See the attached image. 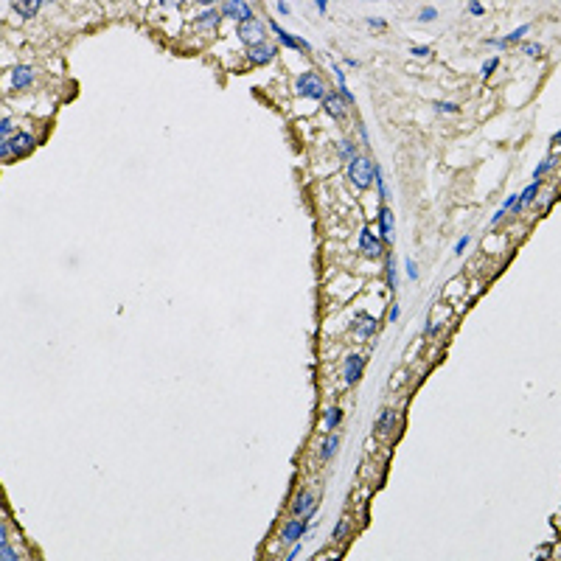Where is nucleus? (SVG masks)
I'll use <instances>...</instances> for the list:
<instances>
[{
	"instance_id": "bb28decb",
	"label": "nucleus",
	"mask_w": 561,
	"mask_h": 561,
	"mask_svg": "<svg viewBox=\"0 0 561 561\" xmlns=\"http://www.w3.org/2000/svg\"><path fill=\"white\" fill-rule=\"evenodd\" d=\"M497 65H500V59H497V56H491V59H489V62H485V65H483V70H480V76H483V79H489L491 73L497 70Z\"/></svg>"
},
{
	"instance_id": "c756f323",
	"label": "nucleus",
	"mask_w": 561,
	"mask_h": 561,
	"mask_svg": "<svg viewBox=\"0 0 561 561\" xmlns=\"http://www.w3.org/2000/svg\"><path fill=\"white\" fill-rule=\"evenodd\" d=\"M348 528H351L348 522H345V519H340V522H337V528H334V542H340V539H343L345 533H348Z\"/></svg>"
},
{
	"instance_id": "4be33fe9",
	"label": "nucleus",
	"mask_w": 561,
	"mask_h": 561,
	"mask_svg": "<svg viewBox=\"0 0 561 561\" xmlns=\"http://www.w3.org/2000/svg\"><path fill=\"white\" fill-rule=\"evenodd\" d=\"M525 34H531V25H519L513 34H508V36H502V43L505 45H511V43H519V40H525Z\"/></svg>"
},
{
	"instance_id": "72a5a7b5",
	"label": "nucleus",
	"mask_w": 561,
	"mask_h": 561,
	"mask_svg": "<svg viewBox=\"0 0 561 561\" xmlns=\"http://www.w3.org/2000/svg\"><path fill=\"white\" fill-rule=\"evenodd\" d=\"M469 242H471L469 236H463V239H460V242H458V244H455V247H452V250H455V255H460V253H463V250L469 247Z\"/></svg>"
},
{
	"instance_id": "6ab92c4d",
	"label": "nucleus",
	"mask_w": 561,
	"mask_h": 561,
	"mask_svg": "<svg viewBox=\"0 0 561 561\" xmlns=\"http://www.w3.org/2000/svg\"><path fill=\"white\" fill-rule=\"evenodd\" d=\"M393 427H396V413L385 410V413H382V418H379V424H376V432H379V435H390Z\"/></svg>"
},
{
	"instance_id": "423d86ee",
	"label": "nucleus",
	"mask_w": 561,
	"mask_h": 561,
	"mask_svg": "<svg viewBox=\"0 0 561 561\" xmlns=\"http://www.w3.org/2000/svg\"><path fill=\"white\" fill-rule=\"evenodd\" d=\"M362 370H365V356H362V354H348V356H345V370H343V379L348 382V385L359 382Z\"/></svg>"
},
{
	"instance_id": "1a4fd4ad",
	"label": "nucleus",
	"mask_w": 561,
	"mask_h": 561,
	"mask_svg": "<svg viewBox=\"0 0 561 561\" xmlns=\"http://www.w3.org/2000/svg\"><path fill=\"white\" fill-rule=\"evenodd\" d=\"M247 56L250 62H255V65H267V62H272L278 56V48L270 43H258V45H250L247 48Z\"/></svg>"
},
{
	"instance_id": "b1692460",
	"label": "nucleus",
	"mask_w": 561,
	"mask_h": 561,
	"mask_svg": "<svg viewBox=\"0 0 561 561\" xmlns=\"http://www.w3.org/2000/svg\"><path fill=\"white\" fill-rule=\"evenodd\" d=\"M553 166H555V160H542V163H539L536 169H533V180H542V177L547 174V171L553 169Z\"/></svg>"
},
{
	"instance_id": "a878e982",
	"label": "nucleus",
	"mask_w": 561,
	"mask_h": 561,
	"mask_svg": "<svg viewBox=\"0 0 561 561\" xmlns=\"http://www.w3.org/2000/svg\"><path fill=\"white\" fill-rule=\"evenodd\" d=\"M458 104H452V101H435V113H446V115H452V113H458Z\"/></svg>"
},
{
	"instance_id": "2eb2a0df",
	"label": "nucleus",
	"mask_w": 561,
	"mask_h": 561,
	"mask_svg": "<svg viewBox=\"0 0 561 561\" xmlns=\"http://www.w3.org/2000/svg\"><path fill=\"white\" fill-rule=\"evenodd\" d=\"M539 191H542V180H533L531 185H528L525 191H522V197H516V205H513L511 211H513V213H519L525 205H531L533 199H536V194H539Z\"/></svg>"
},
{
	"instance_id": "4468645a",
	"label": "nucleus",
	"mask_w": 561,
	"mask_h": 561,
	"mask_svg": "<svg viewBox=\"0 0 561 561\" xmlns=\"http://www.w3.org/2000/svg\"><path fill=\"white\" fill-rule=\"evenodd\" d=\"M219 17H222V12H219V9H205V12L194 20V25H197L199 31H213V28L219 25Z\"/></svg>"
},
{
	"instance_id": "393cba45",
	"label": "nucleus",
	"mask_w": 561,
	"mask_h": 561,
	"mask_svg": "<svg viewBox=\"0 0 561 561\" xmlns=\"http://www.w3.org/2000/svg\"><path fill=\"white\" fill-rule=\"evenodd\" d=\"M387 286H390L393 292H396L398 281H396V264H393V258H387Z\"/></svg>"
},
{
	"instance_id": "7c9ffc66",
	"label": "nucleus",
	"mask_w": 561,
	"mask_h": 561,
	"mask_svg": "<svg viewBox=\"0 0 561 561\" xmlns=\"http://www.w3.org/2000/svg\"><path fill=\"white\" fill-rule=\"evenodd\" d=\"M438 17V12H435L432 6H427V9H421V14H418V20H421V23H432V20Z\"/></svg>"
},
{
	"instance_id": "f704fd0d",
	"label": "nucleus",
	"mask_w": 561,
	"mask_h": 561,
	"mask_svg": "<svg viewBox=\"0 0 561 561\" xmlns=\"http://www.w3.org/2000/svg\"><path fill=\"white\" fill-rule=\"evenodd\" d=\"M466 9H469V14H474V17H480V14L485 12V6H483V3H469Z\"/></svg>"
},
{
	"instance_id": "c85d7f7f",
	"label": "nucleus",
	"mask_w": 561,
	"mask_h": 561,
	"mask_svg": "<svg viewBox=\"0 0 561 561\" xmlns=\"http://www.w3.org/2000/svg\"><path fill=\"white\" fill-rule=\"evenodd\" d=\"M9 132H12V115H3V121H0V138L9 140Z\"/></svg>"
},
{
	"instance_id": "6e6552de",
	"label": "nucleus",
	"mask_w": 561,
	"mask_h": 561,
	"mask_svg": "<svg viewBox=\"0 0 561 561\" xmlns=\"http://www.w3.org/2000/svg\"><path fill=\"white\" fill-rule=\"evenodd\" d=\"M359 250L368 258H379L382 255V242L376 233H370V228H362V233H359Z\"/></svg>"
},
{
	"instance_id": "7ed1b4c3",
	"label": "nucleus",
	"mask_w": 561,
	"mask_h": 561,
	"mask_svg": "<svg viewBox=\"0 0 561 561\" xmlns=\"http://www.w3.org/2000/svg\"><path fill=\"white\" fill-rule=\"evenodd\" d=\"M295 90L301 93V96H306V98H314V101H323L326 98V87H323V79L317 76V73H301L297 76V82H295Z\"/></svg>"
},
{
	"instance_id": "a211bd4d",
	"label": "nucleus",
	"mask_w": 561,
	"mask_h": 561,
	"mask_svg": "<svg viewBox=\"0 0 561 561\" xmlns=\"http://www.w3.org/2000/svg\"><path fill=\"white\" fill-rule=\"evenodd\" d=\"M40 6H43V3H40V0H28V3H20V0H14L12 3V9L14 12H20V17H34L36 12H40Z\"/></svg>"
},
{
	"instance_id": "ea45409f",
	"label": "nucleus",
	"mask_w": 561,
	"mask_h": 561,
	"mask_svg": "<svg viewBox=\"0 0 561 561\" xmlns=\"http://www.w3.org/2000/svg\"><path fill=\"white\" fill-rule=\"evenodd\" d=\"M275 12H281V14H289V6H286V3H275Z\"/></svg>"
},
{
	"instance_id": "2f4dec72",
	"label": "nucleus",
	"mask_w": 561,
	"mask_h": 561,
	"mask_svg": "<svg viewBox=\"0 0 561 561\" xmlns=\"http://www.w3.org/2000/svg\"><path fill=\"white\" fill-rule=\"evenodd\" d=\"M429 54H432L429 45H413L410 48V56H429Z\"/></svg>"
},
{
	"instance_id": "f3484780",
	"label": "nucleus",
	"mask_w": 561,
	"mask_h": 561,
	"mask_svg": "<svg viewBox=\"0 0 561 561\" xmlns=\"http://www.w3.org/2000/svg\"><path fill=\"white\" fill-rule=\"evenodd\" d=\"M337 449H340V435H328L320 446V460H331L337 455Z\"/></svg>"
},
{
	"instance_id": "ddd939ff",
	"label": "nucleus",
	"mask_w": 561,
	"mask_h": 561,
	"mask_svg": "<svg viewBox=\"0 0 561 561\" xmlns=\"http://www.w3.org/2000/svg\"><path fill=\"white\" fill-rule=\"evenodd\" d=\"M323 107H326V113L331 115V118H337V121H343V118H345V101L340 98V93H337V96H334V93H326Z\"/></svg>"
},
{
	"instance_id": "9b49d317",
	"label": "nucleus",
	"mask_w": 561,
	"mask_h": 561,
	"mask_svg": "<svg viewBox=\"0 0 561 561\" xmlns=\"http://www.w3.org/2000/svg\"><path fill=\"white\" fill-rule=\"evenodd\" d=\"M314 511H317V508H314V494H312V491H301V494L295 497L292 513H295V516H309V519H312Z\"/></svg>"
},
{
	"instance_id": "aec40b11",
	"label": "nucleus",
	"mask_w": 561,
	"mask_h": 561,
	"mask_svg": "<svg viewBox=\"0 0 561 561\" xmlns=\"http://www.w3.org/2000/svg\"><path fill=\"white\" fill-rule=\"evenodd\" d=\"M340 421H343V410H340V407H328L326 410V429L331 432L334 427H340Z\"/></svg>"
},
{
	"instance_id": "f257e3e1",
	"label": "nucleus",
	"mask_w": 561,
	"mask_h": 561,
	"mask_svg": "<svg viewBox=\"0 0 561 561\" xmlns=\"http://www.w3.org/2000/svg\"><path fill=\"white\" fill-rule=\"evenodd\" d=\"M348 180L354 182V188H359V191L370 188V182H373V163H370L368 157L356 155L348 163Z\"/></svg>"
},
{
	"instance_id": "9d476101",
	"label": "nucleus",
	"mask_w": 561,
	"mask_h": 561,
	"mask_svg": "<svg viewBox=\"0 0 561 561\" xmlns=\"http://www.w3.org/2000/svg\"><path fill=\"white\" fill-rule=\"evenodd\" d=\"M306 528H309V516H301V519H295V522H289V525L281 531V542H284V544H295L297 539L306 533Z\"/></svg>"
},
{
	"instance_id": "5701e85b",
	"label": "nucleus",
	"mask_w": 561,
	"mask_h": 561,
	"mask_svg": "<svg viewBox=\"0 0 561 561\" xmlns=\"http://www.w3.org/2000/svg\"><path fill=\"white\" fill-rule=\"evenodd\" d=\"M340 157H345L348 163H351V160H354V157H356V146L351 143L348 138H345V140H340Z\"/></svg>"
},
{
	"instance_id": "58836bf2",
	"label": "nucleus",
	"mask_w": 561,
	"mask_h": 561,
	"mask_svg": "<svg viewBox=\"0 0 561 561\" xmlns=\"http://www.w3.org/2000/svg\"><path fill=\"white\" fill-rule=\"evenodd\" d=\"M398 314H401V309H398V306H393V309H390V323H396V320H398Z\"/></svg>"
},
{
	"instance_id": "20e7f679",
	"label": "nucleus",
	"mask_w": 561,
	"mask_h": 561,
	"mask_svg": "<svg viewBox=\"0 0 561 561\" xmlns=\"http://www.w3.org/2000/svg\"><path fill=\"white\" fill-rule=\"evenodd\" d=\"M236 36H239L242 43H247V45L264 43V23H261L258 17L247 20V23H239V25H236Z\"/></svg>"
},
{
	"instance_id": "f03ea898",
	"label": "nucleus",
	"mask_w": 561,
	"mask_h": 561,
	"mask_svg": "<svg viewBox=\"0 0 561 561\" xmlns=\"http://www.w3.org/2000/svg\"><path fill=\"white\" fill-rule=\"evenodd\" d=\"M34 143L36 140H34L31 132H20L9 140H0V157H3V160H9V157H23L34 149Z\"/></svg>"
},
{
	"instance_id": "0eeeda50",
	"label": "nucleus",
	"mask_w": 561,
	"mask_h": 561,
	"mask_svg": "<svg viewBox=\"0 0 561 561\" xmlns=\"http://www.w3.org/2000/svg\"><path fill=\"white\" fill-rule=\"evenodd\" d=\"M267 25H270V28H272V34L278 36V43H281V45H286V48H292V51H295V48H303V51H309V48H312V45H309L306 40H301V36H292L289 31H284L281 25L275 23V20H270Z\"/></svg>"
},
{
	"instance_id": "412c9836",
	"label": "nucleus",
	"mask_w": 561,
	"mask_h": 561,
	"mask_svg": "<svg viewBox=\"0 0 561 561\" xmlns=\"http://www.w3.org/2000/svg\"><path fill=\"white\" fill-rule=\"evenodd\" d=\"M373 180H376V188H379V197H382V199L390 197V191H387V182H385V171H382L379 166H373Z\"/></svg>"
},
{
	"instance_id": "cd10ccee",
	"label": "nucleus",
	"mask_w": 561,
	"mask_h": 561,
	"mask_svg": "<svg viewBox=\"0 0 561 561\" xmlns=\"http://www.w3.org/2000/svg\"><path fill=\"white\" fill-rule=\"evenodd\" d=\"M522 51H525L528 56H542L544 54V48L539 43H525V45H522Z\"/></svg>"
},
{
	"instance_id": "f8f14e48",
	"label": "nucleus",
	"mask_w": 561,
	"mask_h": 561,
	"mask_svg": "<svg viewBox=\"0 0 561 561\" xmlns=\"http://www.w3.org/2000/svg\"><path fill=\"white\" fill-rule=\"evenodd\" d=\"M34 85V67L28 65H17L12 70V87L14 90H25V87Z\"/></svg>"
},
{
	"instance_id": "c9c22d12",
	"label": "nucleus",
	"mask_w": 561,
	"mask_h": 561,
	"mask_svg": "<svg viewBox=\"0 0 561 561\" xmlns=\"http://www.w3.org/2000/svg\"><path fill=\"white\" fill-rule=\"evenodd\" d=\"M301 550H303V544H297V542H295V547H292L289 553H286V561H295L297 555H301Z\"/></svg>"
},
{
	"instance_id": "39448f33",
	"label": "nucleus",
	"mask_w": 561,
	"mask_h": 561,
	"mask_svg": "<svg viewBox=\"0 0 561 561\" xmlns=\"http://www.w3.org/2000/svg\"><path fill=\"white\" fill-rule=\"evenodd\" d=\"M219 12H222V17H230V20H239V23H247V20H253V6L250 3H244V0H228V3H222L219 6Z\"/></svg>"
},
{
	"instance_id": "4c0bfd02",
	"label": "nucleus",
	"mask_w": 561,
	"mask_h": 561,
	"mask_svg": "<svg viewBox=\"0 0 561 561\" xmlns=\"http://www.w3.org/2000/svg\"><path fill=\"white\" fill-rule=\"evenodd\" d=\"M368 25H370V28H385L387 23L382 17H368Z\"/></svg>"
},
{
	"instance_id": "a19ab883",
	"label": "nucleus",
	"mask_w": 561,
	"mask_h": 561,
	"mask_svg": "<svg viewBox=\"0 0 561 561\" xmlns=\"http://www.w3.org/2000/svg\"><path fill=\"white\" fill-rule=\"evenodd\" d=\"M359 135H362V140L368 143V129H365V124H359Z\"/></svg>"
},
{
	"instance_id": "473e14b6",
	"label": "nucleus",
	"mask_w": 561,
	"mask_h": 561,
	"mask_svg": "<svg viewBox=\"0 0 561 561\" xmlns=\"http://www.w3.org/2000/svg\"><path fill=\"white\" fill-rule=\"evenodd\" d=\"M331 70H334V76H337V87H345V73H343V67H340L337 62H331Z\"/></svg>"
},
{
	"instance_id": "e433bc0d",
	"label": "nucleus",
	"mask_w": 561,
	"mask_h": 561,
	"mask_svg": "<svg viewBox=\"0 0 561 561\" xmlns=\"http://www.w3.org/2000/svg\"><path fill=\"white\" fill-rule=\"evenodd\" d=\"M404 267H407V278H413V281H416V278H418V267L413 264V261H407Z\"/></svg>"
},
{
	"instance_id": "dca6fc26",
	"label": "nucleus",
	"mask_w": 561,
	"mask_h": 561,
	"mask_svg": "<svg viewBox=\"0 0 561 561\" xmlns=\"http://www.w3.org/2000/svg\"><path fill=\"white\" fill-rule=\"evenodd\" d=\"M393 211L390 208H382L379 211V239H385V242H390L393 239Z\"/></svg>"
}]
</instances>
